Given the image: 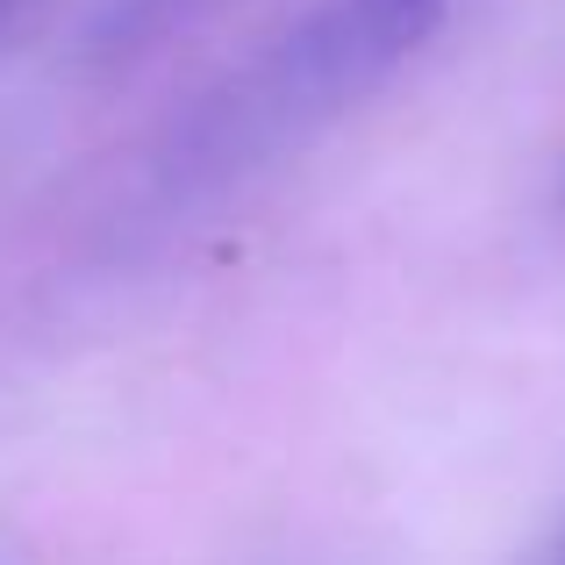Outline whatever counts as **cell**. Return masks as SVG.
<instances>
[{
  "instance_id": "obj_1",
  "label": "cell",
  "mask_w": 565,
  "mask_h": 565,
  "mask_svg": "<svg viewBox=\"0 0 565 565\" xmlns=\"http://www.w3.org/2000/svg\"><path fill=\"white\" fill-rule=\"evenodd\" d=\"M451 0H351V65L380 72L444 22Z\"/></svg>"
}]
</instances>
